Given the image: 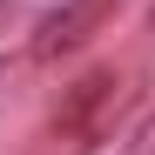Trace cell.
<instances>
[{"label":"cell","mask_w":155,"mask_h":155,"mask_svg":"<svg viewBox=\"0 0 155 155\" xmlns=\"http://www.w3.org/2000/svg\"><path fill=\"white\" fill-rule=\"evenodd\" d=\"M14 7H20V0H0V27H7V20H14Z\"/></svg>","instance_id":"cell-4"},{"label":"cell","mask_w":155,"mask_h":155,"mask_svg":"<svg viewBox=\"0 0 155 155\" xmlns=\"http://www.w3.org/2000/svg\"><path fill=\"white\" fill-rule=\"evenodd\" d=\"M101 14H108V0H68V7H54V14L41 20V34H34V54L54 61V54H68V47H81L101 27Z\"/></svg>","instance_id":"cell-1"},{"label":"cell","mask_w":155,"mask_h":155,"mask_svg":"<svg viewBox=\"0 0 155 155\" xmlns=\"http://www.w3.org/2000/svg\"><path fill=\"white\" fill-rule=\"evenodd\" d=\"M121 81H115V68H94V74H81L68 94H61V108H54V128L61 135H81V128H94V115L108 108V94H115Z\"/></svg>","instance_id":"cell-2"},{"label":"cell","mask_w":155,"mask_h":155,"mask_svg":"<svg viewBox=\"0 0 155 155\" xmlns=\"http://www.w3.org/2000/svg\"><path fill=\"white\" fill-rule=\"evenodd\" d=\"M128 155H155V115L135 128V142H128Z\"/></svg>","instance_id":"cell-3"}]
</instances>
